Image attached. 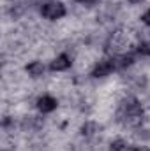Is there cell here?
Wrapping results in <instances>:
<instances>
[{"mask_svg": "<svg viewBox=\"0 0 150 151\" xmlns=\"http://www.w3.org/2000/svg\"><path fill=\"white\" fill-rule=\"evenodd\" d=\"M41 14H42L44 18H48V19H60V18L66 16V7H64V4H60V2L48 0V2L42 4Z\"/></svg>", "mask_w": 150, "mask_h": 151, "instance_id": "1", "label": "cell"}, {"mask_svg": "<svg viewBox=\"0 0 150 151\" xmlns=\"http://www.w3.org/2000/svg\"><path fill=\"white\" fill-rule=\"evenodd\" d=\"M115 69H117L115 58H111V60H103V62H99V63L95 65L94 76H95V77H104V76H110Z\"/></svg>", "mask_w": 150, "mask_h": 151, "instance_id": "2", "label": "cell"}, {"mask_svg": "<svg viewBox=\"0 0 150 151\" xmlns=\"http://www.w3.org/2000/svg\"><path fill=\"white\" fill-rule=\"evenodd\" d=\"M37 107L41 113H51V111L57 109V100L50 95H44L37 100Z\"/></svg>", "mask_w": 150, "mask_h": 151, "instance_id": "3", "label": "cell"}, {"mask_svg": "<svg viewBox=\"0 0 150 151\" xmlns=\"http://www.w3.org/2000/svg\"><path fill=\"white\" fill-rule=\"evenodd\" d=\"M69 67H71V58H69L67 55H60V56H57V58L51 62V70H57V72L67 70Z\"/></svg>", "mask_w": 150, "mask_h": 151, "instance_id": "4", "label": "cell"}, {"mask_svg": "<svg viewBox=\"0 0 150 151\" xmlns=\"http://www.w3.org/2000/svg\"><path fill=\"white\" fill-rule=\"evenodd\" d=\"M27 70H28L30 76L37 77V76H42V72H44V65H42L41 62H32V63L27 67Z\"/></svg>", "mask_w": 150, "mask_h": 151, "instance_id": "5", "label": "cell"}, {"mask_svg": "<svg viewBox=\"0 0 150 151\" xmlns=\"http://www.w3.org/2000/svg\"><path fill=\"white\" fill-rule=\"evenodd\" d=\"M143 23H147V25H150V9L145 12V16H143Z\"/></svg>", "mask_w": 150, "mask_h": 151, "instance_id": "6", "label": "cell"}, {"mask_svg": "<svg viewBox=\"0 0 150 151\" xmlns=\"http://www.w3.org/2000/svg\"><path fill=\"white\" fill-rule=\"evenodd\" d=\"M122 151H141V150H140V148H136V146H125Z\"/></svg>", "mask_w": 150, "mask_h": 151, "instance_id": "7", "label": "cell"}, {"mask_svg": "<svg viewBox=\"0 0 150 151\" xmlns=\"http://www.w3.org/2000/svg\"><path fill=\"white\" fill-rule=\"evenodd\" d=\"M78 2H81V4H90V2H95V0H78Z\"/></svg>", "mask_w": 150, "mask_h": 151, "instance_id": "8", "label": "cell"}, {"mask_svg": "<svg viewBox=\"0 0 150 151\" xmlns=\"http://www.w3.org/2000/svg\"><path fill=\"white\" fill-rule=\"evenodd\" d=\"M129 2H131V4H140L141 0H129Z\"/></svg>", "mask_w": 150, "mask_h": 151, "instance_id": "9", "label": "cell"}]
</instances>
